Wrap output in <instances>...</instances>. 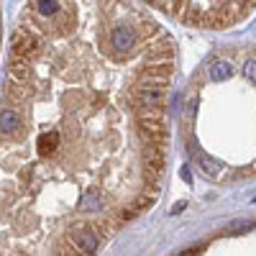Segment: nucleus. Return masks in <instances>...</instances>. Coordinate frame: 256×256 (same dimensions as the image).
I'll return each instance as SVG.
<instances>
[{
  "mask_svg": "<svg viewBox=\"0 0 256 256\" xmlns=\"http://www.w3.org/2000/svg\"><path fill=\"white\" fill-rule=\"evenodd\" d=\"M138 41H141L138 31L131 28L128 24H118V26H113V31H110V46H113L120 56L134 54L136 46H138Z\"/></svg>",
  "mask_w": 256,
  "mask_h": 256,
  "instance_id": "obj_1",
  "label": "nucleus"
},
{
  "mask_svg": "<svg viewBox=\"0 0 256 256\" xmlns=\"http://www.w3.org/2000/svg\"><path fill=\"white\" fill-rule=\"evenodd\" d=\"M144 54H146V62H172L174 59V41L159 34L156 41H146L144 44Z\"/></svg>",
  "mask_w": 256,
  "mask_h": 256,
  "instance_id": "obj_2",
  "label": "nucleus"
},
{
  "mask_svg": "<svg viewBox=\"0 0 256 256\" xmlns=\"http://www.w3.org/2000/svg\"><path fill=\"white\" fill-rule=\"evenodd\" d=\"M138 134L146 144H159L164 146L169 141V131L164 128L162 118H138Z\"/></svg>",
  "mask_w": 256,
  "mask_h": 256,
  "instance_id": "obj_3",
  "label": "nucleus"
},
{
  "mask_svg": "<svg viewBox=\"0 0 256 256\" xmlns=\"http://www.w3.org/2000/svg\"><path fill=\"white\" fill-rule=\"evenodd\" d=\"M172 62H146V67L138 70V82H154L166 84L172 80Z\"/></svg>",
  "mask_w": 256,
  "mask_h": 256,
  "instance_id": "obj_4",
  "label": "nucleus"
},
{
  "mask_svg": "<svg viewBox=\"0 0 256 256\" xmlns=\"http://www.w3.org/2000/svg\"><path fill=\"white\" fill-rule=\"evenodd\" d=\"M59 148H62V134L56 131V128H46V131H41L36 136V154L38 159H54L59 154Z\"/></svg>",
  "mask_w": 256,
  "mask_h": 256,
  "instance_id": "obj_5",
  "label": "nucleus"
},
{
  "mask_svg": "<svg viewBox=\"0 0 256 256\" xmlns=\"http://www.w3.org/2000/svg\"><path fill=\"white\" fill-rule=\"evenodd\" d=\"M230 74H233V64L226 62V59H218V62H212L210 67H208V77H210L212 82H223V80H228Z\"/></svg>",
  "mask_w": 256,
  "mask_h": 256,
  "instance_id": "obj_6",
  "label": "nucleus"
},
{
  "mask_svg": "<svg viewBox=\"0 0 256 256\" xmlns=\"http://www.w3.org/2000/svg\"><path fill=\"white\" fill-rule=\"evenodd\" d=\"M80 210H102V198H100V192H98V190H90L88 195H82Z\"/></svg>",
  "mask_w": 256,
  "mask_h": 256,
  "instance_id": "obj_7",
  "label": "nucleus"
},
{
  "mask_svg": "<svg viewBox=\"0 0 256 256\" xmlns=\"http://www.w3.org/2000/svg\"><path fill=\"white\" fill-rule=\"evenodd\" d=\"M156 198H159V190H152V192H141V195L136 198V202H134V208L141 212V210H148V208H154V202H156Z\"/></svg>",
  "mask_w": 256,
  "mask_h": 256,
  "instance_id": "obj_8",
  "label": "nucleus"
},
{
  "mask_svg": "<svg viewBox=\"0 0 256 256\" xmlns=\"http://www.w3.org/2000/svg\"><path fill=\"white\" fill-rule=\"evenodd\" d=\"M198 164L202 166V174H208V177H220V169H223V164H220V162L208 159V156H200V159H198Z\"/></svg>",
  "mask_w": 256,
  "mask_h": 256,
  "instance_id": "obj_9",
  "label": "nucleus"
},
{
  "mask_svg": "<svg viewBox=\"0 0 256 256\" xmlns=\"http://www.w3.org/2000/svg\"><path fill=\"white\" fill-rule=\"evenodd\" d=\"M162 34V28H159V24H154V20H144V24L138 26V36L144 38V41H152V38H156Z\"/></svg>",
  "mask_w": 256,
  "mask_h": 256,
  "instance_id": "obj_10",
  "label": "nucleus"
},
{
  "mask_svg": "<svg viewBox=\"0 0 256 256\" xmlns=\"http://www.w3.org/2000/svg\"><path fill=\"white\" fill-rule=\"evenodd\" d=\"M92 226H95V230H98L100 238H108L110 233H113V228H116V223H110V220H95Z\"/></svg>",
  "mask_w": 256,
  "mask_h": 256,
  "instance_id": "obj_11",
  "label": "nucleus"
},
{
  "mask_svg": "<svg viewBox=\"0 0 256 256\" xmlns=\"http://www.w3.org/2000/svg\"><path fill=\"white\" fill-rule=\"evenodd\" d=\"M244 74L251 80V82H256V59H248L246 62V67H244Z\"/></svg>",
  "mask_w": 256,
  "mask_h": 256,
  "instance_id": "obj_12",
  "label": "nucleus"
},
{
  "mask_svg": "<svg viewBox=\"0 0 256 256\" xmlns=\"http://www.w3.org/2000/svg\"><path fill=\"white\" fill-rule=\"evenodd\" d=\"M136 216H138V210H136L134 205H131V208H123V210H120V220H134Z\"/></svg>",
  "mask_w": 256,
  "mask_h": 256,
  "instance_id": "obj_13",
  "label": "nucleus"
},
{
  "mask_svg": "<svg viewBox=\"0 0 256 256\" xmlns=\"http://www.w3.org/2000/svg\"><path fill=\"white\" fill-rule=\"evenodd\" d=\"M184 208H187V202H184V200H180V202H177V205H174L172 210H169V212H172V216H180V212H182Z\"/></svg>",
  "mask_w": 256,
  "mask_h": 256,
  "instance_id": "obj_14",
  "label": "nucleus"
},
{
  "mask_svg": "<svg viewBox=\"0 0 256 256\" xmlns=\"http://www.w3.org/2000/svg\"><path fill=\"white\" fill-rule=\"evenodd\" d=\"M182 180H184V182H192V174H190V166H184V169H182Z\"/></svg>",
  "mask_w": 256,
  "mask_h": 256,
  "instance_id": "obj_15",
  "label": "nucleus"
}]
</instances>
